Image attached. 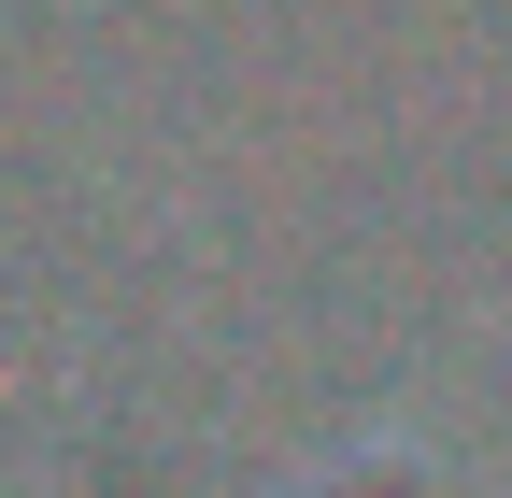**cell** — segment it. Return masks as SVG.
Listing matches in <instances>:
<instances>
[{
  "label": "cell",
  "instance_id": "cell-1",
  "mask_svg": "<svg viewBox=\"0 0 512 498\" xmlns=\"http://www.w3.org/2000/svg\"><path fill=\"white\" fill-rule=\"evenodd\" d=\"M328 498H370V484H328Z\"/></svg>",
  "mask_w": 512,
  "mask_h": 498
}]
</instances>
